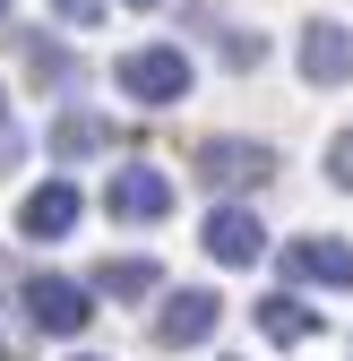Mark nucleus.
<instances>
[{"instance_id":"obj_1","label":"nucleus","mask_w":353,"mask_h":361,"mask_svg":"<svg viewBox=\"0 0 353 361\" xmlns=\"http://www.w3.org/2000/svg\"><path fill=\"white\" fill-rule=\"evenodd\" d=\"M190 52H181V43H138V52H121L112 61V86H121V95L129 104H147V112H164V104H181L190 95Z\"/></svg>"},{"instance_id":"obj_2","label":"nucleus","mask_w":353,"mask_h":361,"mask_svg":"<svg viewBox=\"0 0 353 361\" xmlns=\"http://www.w3.org/2000/svg\"><path fill=\"white\" fill-rule=\"evenodd\" d=\"M104 215H112V224H155V215H172V180H164L155 164H121V172L104 180Z\"/></svg>"},{"instance_id":"obj_3","label":"nucleus","mask_w":353,"mask_h":361,"mask_svg":"<svg viewBox=\"0 0 353 361\" xmlns=\"http://www.w3.org/2000/svg\"><path fill=\"white\" fill-rule=\"evenodd\" d=\"M18 310H26L35 336H78L86 319H95V310H86V293H78L69 276H26V301H18Z\"/></svg>"},{"instance_id":"obj_4","label":"nucleus","mask_w":353,"mask_h":361,"mask_svg":"<svg viewBox=\"0 0 353 361\" xmlns=\"http://www.w3.org/2000/svg\"><path fill=\"white\" fill-rule=\"evenodd\" d=\"M207 250L225 267H258V258H268V224H258L250 207H215L207 215Z\"/></svg>"},{"instance_id":"obj_5","label":"nucleus","mask_w":353,"mask_h":361,"mask_svg":"<svg viewBox=\"0 0 353 361\" xmlns=\"http://www.w3.org/2000/svg\"><path fill=\"white\" fill-rule=\"evenodd\" d=\"M285 276H293V284L353 293V250H345V241H328V233H319V241H293V250H285Z\"/></svg>"},{"instance_id":"obj_6","label":"nucleus","mask_w":353,"mask_h":361,"mask_svg":"<svg viewBox=\"0 0 353 361\" xmlns=\"http://www.w3.org/2000/svg\"><path fill=\"white\" fill-rule=\"evenodd\" d=\"M276 172V147H241V138H207L198 147V180L233 190V180H268Z\"/></svg>"},{"instance_id":"obj_7","label":"nucleus","mask_w":353,"mask_h":361,"mask_svg":"<svg viewBox=\"0 0 353 361\" xmlns=\"http://www.w3.org/2000/svg\"><path fill=\"white\" fill-rule=\"evenodd\" d=\"M215 319H225V301H215L207 284H190V293H172V301H164L155 336H164V344H207V336H215Z\"/></svg>"},{"instance_id":"obj_8","label":"nucleus","mask_w":353,"mask_h":361,"mask_svg":"<svg viewBox=\"0 0 353 361\" xmlns=\"http://www.w3.org/2000/svg\"><path fill=\"white\" fill-rule=\"evenodd\" d=\"M301 78H311V86H345L353 78V43H345V26H311V35H301Z\"/></svg>"},{"instance_id":"obj_9","label":"nucleus","mask_w":353,"mask_h":361,"mask_svg":"<svg viewBox=\"0 0 353 361\" xmlns=\"http://www.w3.org/2000/svg\"><path fill=\"white\" fill-rule=\"evenodd\" d=\"M250 319H258V336H268V344H285V353L319 336V310H311V301H293V293H268Z\"/></svg>"},{"instance_id":"obj_10","label":"nucleus","mask_w":353,"mask_h":361,"mask_svg":"<svg viewBox=\"0 0 353 361\" xmlns=\"http://www.w3.org/2000/svg\"><path fill=\"white\" fill-rule=\"evenodd\" d=\"M18 224H26L35 241H61L69 224H78V190H69V180H43V190H35V198L18 207Z\"/></svg>"},{"instance_id":"obj_11","label":"nucleus","mask_w":353,"mask_h":361,"mask_svg":"<svg viewBox=\"0 0 353 361\" xmlns=\"http://www.w3.org/2000/svg\"><path fill=\"white\" fill-rule=\"evenodd\" d=\"M104 147H112V121H95V112H61V121H52V155H61V164L104 155Z\"/></svg>"},{"instance_id":"obj_12","label":"nucleus","mask_w":353,"mask_h":361,"mask_svg":"<svg viewBox=\"0 0 353 361\" xmlns=\"http://www.w3.org/2000/svg\"><path fill=\"white\" fill-rule=\"evenodd\" d=\"M95 284H104L112 301H147V293H155L164 276H155V267H147V258H112V267H104V276H95Z\"/></svg>"},{"instance_id":"obj_13","label":"nucleus","mask_w":353,"mask_h":361,"mask_svg":"<svg viewBox=\"0 0 353 361\" xmlns=\"http://www.w3.org/2000/svg\"><path fill=\"white\" fill-rule=\"evenodd\" d=\"M225 61H233V69H258V61H268V43H258V35H225Z\"/></svg>"},{"instance_id":"obj_14","label":"nucleus","mask_w":353,"mask_h":361,"mask_svg":"<svg viewBox=\"0 0 353 361\" xmlns=\"http://www.w3.org/2000/svg\"><path fill=\"white\" fill-rule=\"evenodd\" d=\"M328 180H336V190H353V129L328 147Z\"/></svg>"},{"instance_id":"obj_15","label":"nucleus","mask_w":353,"mask_h":361,"mask_svg":"<svg viewBox=\"0 0 353 361\" xmlns=\"http://www.w3.org/2000/svg\"><path fill=\"white\" fill-rule=\"evenodd\" d=\"M52 9H61L69 26H95V18H104V0H52Z\"/></svg>"},{"instance_id":"obj_16","label":"nucleus","mask_w":353,"mask_h":361,"mask_svg":"<svg viewBox=\"0 0 353 361\" xmlns=\"http://www.w3.org/2000/svg\"><path fill=\"white\" fill-rule=\"evenodd\" d=\"M129 9H155V0H129Z\"/></svg>"},{"instance_id":"obj_17","label":"nucleus","mask_w":353,"mask_h":361,"mask_svg":"<svg viewBox=\"0 0 353 361\" xmlns=\"http://www.w3.org/2000/svg\"><path fill=\"white\" fill-rule=\"evenodd\" d=\"M0 18H9V0H0Z\"/></svg>"},{"instance_id":"obj_18","label":"nucleus","mask_w":353,"mask_h":361,"mask_svg":"<svg viewBox=\"0 0 353 361\" xmlns=\"http://www.w3.org/2000/svg\"><path fill=\"white\" fill-rule=\"evenodd\" d=\"M86 361H95V353H86Z\"/></svg>"}]
</instances>
